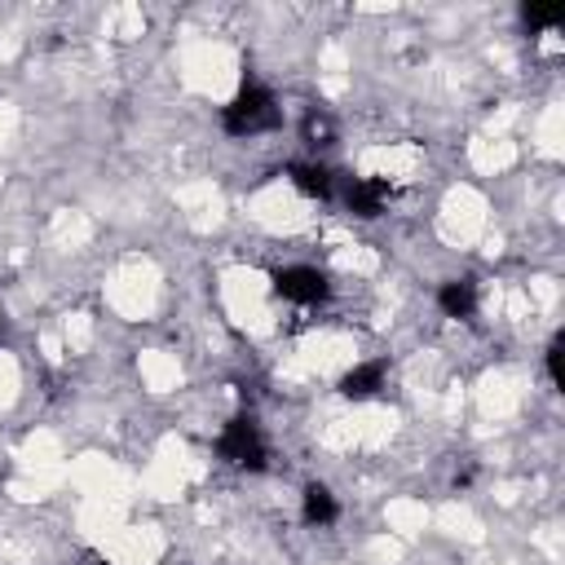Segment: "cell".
<instances>
[{
  "mask_svg": "<svg viewBox=\"0 0 565 565\" xmlns=\"http://www.w3.org/2000/svg\"><path fill=\"white\" fill-rule=\"evenodd\" d=\"M335 512H340V508H335V494H331L327 486L309 481L305 494H300V516H305V525H331Z\"/></svg>",
  "mask_w": 565,
  "mask_h": 565,
  "instance_id": "8992f818",
  "label": "cell"
},
{
  "mask_svg": "<svg viewBox=\"0 0 565 565\" xmlns=\"http://www.w3.org/2000/svg\"><path fill=\"white\" fill-rule=\"evenodd\" d=\"M305 137L318 146L322 137H331V119H327V115H309V119H305Z\"/></svg>",
  "mask_w": 565,
  "mask_h": 565,
  "instance_id": "30bf717a",
  "label": "cell"
},
{
  "mask_svg": "<svg viewBox=\"0 0 565 565\" xmlns=\"http://www.w3.org/2000/svg\"><path fill=\"white\" fill-rule=\"evenodd\" d=\"M437 305H441L446 318H472V309H477V291H472L468 278H450V282H441Z\"/></svg>",
  "mask_w": 565,
  "mask_h": 565,
  "instance_id": "52a82bcc",
  "label": "cell"
},
{
  "mask_svg": "<svg viewBox=\"0 0 565 565\" xmlns=\"http://www.w3.org/2000/svg\"><path fill=\"white\" fill-rule=\"evenodd\" d=\"M384 388V362H358L353 371L340 375V397L349 402H366Z\"/></svg>",
  "mask_w": 565,
  "mask_h": 565,
  "instance_id": "5b68a950",
  "label": "cell"
},
{
  "mask_svg": "<svg viewBox=\"0 0 565 565\" xmlns=\"http://www.w3.org/2000/svg\"><path fill=\"white\" fill-rule=\"evenodd\" d=\"M388 199H393V181H384V177H358L349 185V212L353 216H380Z\"/></svg>",
  "mask_w": 565,
  "mask_h": 565,
  "instance_id": "277c9868",
  "label": "cell"
},
{
  "mask_svg": "<svg viewBox=\"0 0 565 565\" xmlns=\"http://www.w3.org/2000/svg\"><path fill=\"white\" fill-rule=\"evenodd\" d=\"M287 177H291V185H296L300 194H309V199H331V172H327L322 163H291Z\"/></svg>",
  "mask_w": 565,
  "mask_h": 565,
  "instance_id": "ba28073f",
  "label": "cell"
},
{
  "mask_svg": "<svg viewBox=\"0 0 565 565\" xmlns=\"http://www.w3.org/2000/svg\"><path fill=\"white\" fill-rule=\"evenodd\" d=\"M216 450H221L230 463L252 468V472H260V468H265V455H269V450H265V437H260V424L247 419V415H238V419H230V424L221 428Z\"/></svg>",
  "mask_w": 565,
  "mask_h": 565,
  "instance_id": "7a4b0ae2",
  "label": "cell"
},
{
  "mask_svg": "<svg viewBox=\"0 0 565 565\" xmlns=\"http://www.w3.org/2000/svg\"><path fill=\"white\" fill-rule=\"evenodd\" d=\"M521 18H525L534 31H552V26H561L565 9H556V4H525V9H521Z\"/></svg>",
  "mask_w": 565,
  "mask_h": 565,
  "instance_id": "9c48e42d",
  "label": "cell"
},
{
  "mask_svg": "<svg viewBox=\"0 0 565 565\" xmlns=\"http://www.w3.org/2000/svg\"><path fill=\"white\" fill-rule=\"evenodd\" d=\"M561 349H565V335H556L547 344V375H552V384H561Z\"/></svg>",
  "mask_w": 565,
  "mask_h": 565,
  "instance_id": "8fae6325",
  "label": "cell"
},
{
  "mask_svg": "<svg viewBox=\"0 0 565 565\" xmlns=\"http://www.w3.org/2000/svg\"><path fill=\"white\" fill-rule=\"evenodd\" d=\"M278 106H274V97L265 93V88H256V84H247V88H238V97L221 110V124H225V132L230 137H256V132H269V128H278Z\"/></svg>",
  "mask_w": 565,
  "mask_h": 565,
  "instance_id": "6da1fadb",
  "label": "cell"
},
{
  "mask_svg": "<svg viewBox=\"0 0 565 565\" xmlns=\"http://www.w3.org/2000/svg\"><path fill=\"white\" fill-rule=\"evenodd\" d=\"M274 291L282 296V300H291V305H318V300H327V274L322 269H313V265H287V269H278L274 274Z\"/></svg>",
  "mask_w": 565,
  "mask_h": 565,
  "instance_id": "3957f363",
  "label": "cell"
}]
</instances>
